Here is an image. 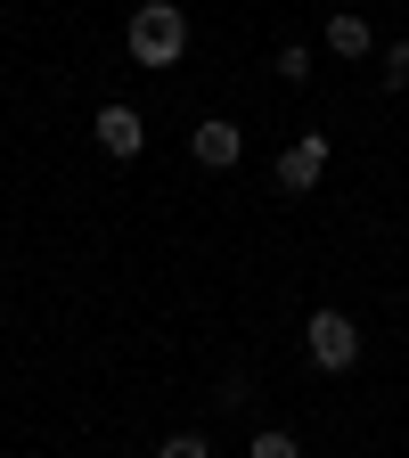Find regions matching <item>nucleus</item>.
Here are the masks:
<instances>
[{"label":"nucleus","instance_id":"f03ea898","mask_svg":"<svg viewBox=\"0 0 409 458\" xmlns=\"http://www.w3.org/2000/svg\"><path fill=\"white\" fill-rule=\"evenodd\" d=\"M303 352H311V369H320V377H344V369L361 360V327L328 303V311H311V319H303Z\"/></svg>","mask_w":409,"mask_h":458},{"label":"nucleus","instance_id":"39448f33","mask_svg":"<svg viewBox=\"0 0 409 458\" xmlns=\"http://www.w3.org/2000/svg\"><path fill=\"white\" fill-rule=\"evenodd\" d=\"M189 156H197L205 172H238V156H246V131H238V123H221V114H205V123L189 131Z\"/></svg>","mask_w":409,"mask_h":458},{"label":"nucleus","instance_id":"7ed1b4c3","mask_svg":"<svg viewBox=\"0 0 409 458\" xmlns=\"http://www.w3.org/2000/svg\"><path fill=\"white\" fill-rule=\"evenodd\" d=\"M90 140L115 156V164H132L140 148H148V123H140V106H124V98H107L98 114H90Z\"/></svg>","mask_w":409,"mask_h":458},{"label":"nucleus","instance_id":"f257e3e1","mask_svg":"<svg viewBox=\"0 0 409 458\" xmlns=\"http://www.w3.org/2000/svg\"><path fill=\"white\" fill-rule=\"evenodd\" d=\"M124 49L140 57V66H181V49H189V17H181V0H140L132 25H124Z\"/></svg>","mask_w":409,"mask_h":458},{"label":"nucleus","instance_id":"6e6552de","mask_svg":"<svg viewBox=\"0 0 409 458\" xmlns=\"http://www.w3.org/2000/svg\"><path fill=\"white\" fill-rule=\"evenodd\" d=\"M156 458H213V442L181 426V434H164V442H156Z\"/></svg>","mask_w":409,"mask_h":458},{"label":"nucleus","instance_id":"1a4fd4ad","mask_svg":"<svg viewBox=\"0 0 409 458\" xmlns=\"http://www.w3.org/2000/svg\"><path fill=\"white\" fill-rule=\"evenodd\" d=\"M303 74H311V49L286 41V49H278V82H303Z\"/></svg>","mask_w":409,"mask_h":458},{"label":"nucleus","instance_id":"20e7f679","mask_svg":"<svg viewBox=\"0 0 409 458\" xmlns=\"http://www.w3.org/2000/svg\"><path fill=\"white\" fill-rule=\"evenodd\" d=\"M320 172H328V131H303V140L278 148V189H286V197H311Z\"/></svg>","mask_w":409,"mask_h":458},{"label":"nucleus","instance_id":"9d476101","mask_svg":"<svg viewBox=\"0 0 409 458\" xmlns=\"http://www.w3.org/2000/svg\"><path fill=\"white\" fill-rule=\"evenodd\" d=\"M246 401H254V377L229 369V377H221V410H246Z\"/></svg>","mask_w":409,"mask_h":458},{"label":"nucleus","instance_id":"9b49d317","mask_svg":"<svg viewBox=\"0 0 409 458\" xmlns=\"http://www.w3.org/2000/svg\"><path fill=\"white\" fill-rule=\"evenodd\" d=\"M385 90H409V41L385 49Z\"/></svg>","mask_w":409,"mask_h":458},{"label":"nucleus","instance_id":"423d86ee","mask_svg":"<svg viewBox=\"0 0 409 458\" xmlns=\"http://www.w3.org/2000/svg\"><path fill=\"white\" fill-rule=\"evenodd\" d=\"M320 41H328L336 57H369V49H377V33H369V17H353V9H336Z\"/></svg>","mask_w":409,"mask_h":458},{"label":"nucleus","instance_id":"0eeeda50","mask_svg":"<svg viewBox=\"0 0 409 458\" xmlns=\"http://www.w3.org/2000/svg\"><path fill=\"white\" fill-rule=\"evenodd\" d=\"M246 458H303V442L286 434V426H262V434L246 442Z\"/></svg>","mask_w":409,"mask_h":458}]
</instances>
